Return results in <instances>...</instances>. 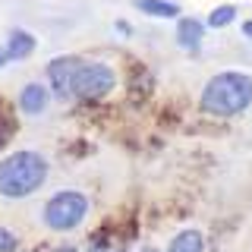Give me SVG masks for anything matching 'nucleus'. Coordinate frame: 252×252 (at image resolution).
Returning <instances> with one entry per match:
<instances>
[{"label":"nucleus","mask_w":252,"mask_h":252,"mask_svg":"<svg viewBox=\"0 0 252 252\" xmlns=\"http://www.w3.org/2000/svg\"><path fill=\"white\" fill-rule=\"evenodd\" d=\"M199 107L220 120L240 117L246 107H252V76L243 69H224L211 76L199 94Z\"/></svg>","instance_id":"f257e3e1"},{"label":"nucleus","mask_w":252,"mask_h":252,"mask_svg":"<svg viewBox=\"0 0 252 252\" xmlns=\"http://www.w3.org/2000/svg\"><path fill=\"white\" fill-rule=\"evenodd\" d=\"M89 252H110V249H107V246H104V243H94V246H92V249H89Z\"/></svg>","instance_id":"2eb2a0df"},{"label":"nucleus","mask_w":252,"mask_h":252,"mask_svg":"<svg viewBox=\"0 0 252 252\" xmlns=\"http://www.w3.org/2000/svg\"><path fill=\"white\" fill-rule=\"evenodd\" d=\"M117 252H126V249H117Z\"/></svg>","instance_id":"6ab92c4d"},{"label":"nucleus","mask_w":252,"mask_h":252,"mask_svg":"<svg viewBox=\"0 0 252 252\" xmlns=\"http://www.w3.org/2000/svg\"><path fill=\"white\" fill-rule=\"evenodd\" d=\"M139 252H161V249H158V246H142Z\"/></svg>","instance_id":"a211bd4d"},{"label":"nucleus","mask_w":252,"mask_h":252,"mask_svg":"<svg viewBox=\"0 0 252 252\" xmlns=\"http://www.w3.org/2000/svg\"><path fill=\"white\" fill-rule=\"evenodd\" d=\"M6 54H10V60H26V57H32V51L38 47V41H35V35L32 32H26V29H13L10 35H6Z\"/></svg>","instance_id":"6e6552de"},{"label":"nucleus","mask_w":252,"mask_h":252,"mask_svg":"<svg viewBox=\"0 0 252 252\" xmlns=\"http://www.w3.org/2000/svg\"><path fill=\"white\" fill-rule=\"evenodd\" d=\"M243 35H246L249 41H252V19H246V22H243Z\"/></svg>","instance_id":"4468645a"},{"label":"nucleus","mask_w":252,"mask_h":252,"mask_svg":"<svg viewBox=\"0 0 252 252\" xmlns=\"http://www.w3.org/2000/svg\"><path fill=\"white\" fill-rule=\"evenodd\" d=\"M47 173H51V164L41 152L22 148V152L6 155L0 161V195L3 199H29L32 192L44 186Z\"/></svg>","instance_id":"f03ea898"},{"label":"nucleus","mask_w":252,"mask_h":252,"mask_svg":"<svg viewBox=\"0 0 252 252\" xmlns=\"http://www.w3.org/2000/svg\"><path fill=\"white\" fill-rule=\"evenodd\" d=\"M164 252H205V236H202V230H195V227H186V230H180L173 236L170 246Z\"/></svg>","instance_id":"1a4fd4ad"},{"label":"nucleus","mask_w":252,"mask_h":252,"mask_svg":"<svg viewBox=\"0 0 252 252\" xmlns=\"http://www.w3.org/2000/svg\"><path fill=\"white\" fill-rule=\"evenodd\" d=\"M89 208H92V202H89L85 192H79V189H60V192H54L51 199L44 202L41 220H44L47 230L66 233V230H76V227L89 218Z\"/></svg>","instance_id":"7ed1b4c3"},{"label":"nucleus","mask_w":252,"mask_h":252,"mask_svg":"<svg viewBox=\"0 0 252 252\" xmlns=\"http://www.w3.org/2000/svg\"><path fill=\"white\" fill-rule=\"evenodd\" d=\"M82 63L85 60L76 57V54H63V57H54L47 63V82H51V94L57 101L73 98V82H76V73Z\"/></svg>","instance_id":"39448f33"},{"label":"nucleus","mask_w":252,"mask_h":252,"mask_svg":"<svg viewBox=\"0 0 252 252\" xmlns=\"http://www.w3.org/2000/svg\"><path fill=\"white\" fill-rule=\"evenodd\" d=\"M117 29H120V35H132V29H129V22H123V19H117Z\"/></svg>","instance_id":"ddd939ff"},{"label":"nucleus","mask_w":252,"mask_h":252,"mask_svg":"<svg viewBox=\"0 0 252 252\" xmlns=\"http://www.w3.org/2000/svg\"><path fill=\"white\" fill-rule=\"evenodd\" d=\"M233 19H236V6L233 3H220V6H215V10L208 13V22H205V26L208 29H227V26H233Z\"/></svg>","instance_id":"9b49d317"},{"label":"nucleus","mask_w":252,"mask_h":252,"mask_svg":"<svg viewBox=\"0 0 252 252\" xmlns=\"http://www.w3.org/2000/svg\"><path fill=\"white\" fill-rule=\"evenodd\" d=\"M132 3L145 16H158V19H177L180 16V6L173 0H132Z\"/></svg>","instance_id":"9d476101"},{"label":"nucleus","mask_w":252,"mask_h":252,"mask_svg":"<svg viewBox=\"0 0 252 252\" xmlns=\"http://www.w3.org/2000/svg\"><path fill=\"white\" fill-rule=\"evenodd\" d=\"M6 60H10V54H6V47H0V66H3Z\"/></svg>","instance_id":"dca6fc26"},{"label":"nucleus","mask_w":252,"mask_h":252,"mask_svg":"<svg viewBox=\"0 0 252 252\" xmlns=\"http://www.w3.org/2000/svg\"><path fill=\"white\" fill-rule=\"evenodd\" d=\"M117 85V73L107 66V63H94V60H85L76 73V82H73V98L79 101H98L104 94L114 92Z\"/></svg>","instance_id":"20e7f679"},{"label":"nucleus","mask_w":252,"mask_h":252,"mask_svg":"<svg viewBox=\"0 0 252 252\" xmlns=\"http://www.w3.org/2000/svg\"><path fill=\"white\" fill-rule=\"evenodd\" d=\"M54 252H79V249H76V246H57Z\"/></svg>","instance_id":"f3484780"},{"label":"nucleus","mask_w":252,"mask_h":252,"mask_svg":"<svg viewBox=\"0 0 252 252\" xmlns=\"http://www.w3.org/2000/svg\"><path fill=\"white\" fill-rule=\"evenodd\" d=\"M19 249V236H16L10 227L0 224V252H16Z\"/></svg>","instance_id":"f8f14e48"},{"label":"nucleus","mask_w":252,"mask_h":252,"mask_svg":"<svg viewBox=\"0 0 252 252\" xmlns=\"http://www.w3.org/2000/svg\"><path fill=\"white\" fill-rule=\"evenodd\" d=\"M47 104H51V89H44L41 82H29L19 92V110L29 117H41L47 110Z\"/></svg>","instance_id":"423d86ee"},{"label":"nucleus","mask_w":252,"mask_h":252,"mask_svg":"<svg viewBox=\"0 0 252 252\" xmlns=\"http://www.w3.org/2000/svg\"><path fill=\"white\" fill-rule=\"evenodd\" d=\"M205 22L202 19H195V16H183V19L177 22V44L183 47V51L189 54H195L199 51V44H202V38H205Z\"/></svg>","instance_id":"0eeeda50"}]
</instances>
